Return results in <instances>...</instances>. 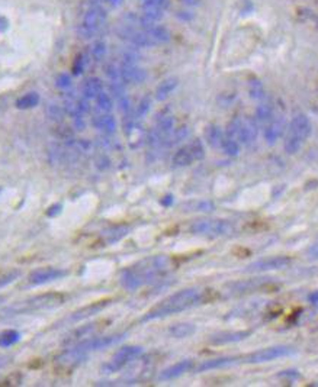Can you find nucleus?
<instances>
[{
	"label": "nucleus",
	"mask_w": 318,
	"mask_h": 387,
	"mask_svg": "<svg viewBox=\"0 0 318 387\" xmlns=\"http://www.w3.org/2000/svg\"><path fill=\"white\" fill-rule=\"evenodd\" d=\"M168 266L170 260L164 255H154L142 260L138 264L122 271L121 286L128 292H135L142 286L159 280L167 271Z\"/></svg>",
	"instance_id": "f257e3e1"
},
{
	"label": "nucleus",
	"mask_w": 318,
	"mask_h": 387,
	"mask_svg": "<svg viewBox=\"0 0 318 387\" xmlns=\"http://www.w3.org/2000/svg\"><path fill=\"white\" fill-rule=\"evenodd\" d=\"M201 299H202V292L197 287L179 290L176 293L166 297L159 304H156L151 311L144 315L141 322H150V321L163 319V318H167L172 315L180 314L189 307L195 306L198 302H201Z\"/></svg>",
	"instance_id": "f03ea898"
},
{
	"label": "nucleus",
	"mask_w": 318,
	"mask_h": 387,
	"mask_svg": "<svg viewBox=\"0 0 318 387\" xmlns=\"http://www.w3.org/2000/svg\"><path fill=\"white\" fill-rule=\"evenodd\" d=\"M311 134V122H309L308 116L304 113H298L295 115L292 120H290L289 126H288V132L285 135V151L286 154H297L300 151L304 142L307 141V138Z\"/></svg>",
	"instance_id": "7ed1b4c3"
},
{
	"label": "nucleus",
	"mask_w": 318,
	"mask_h": 387,
	"mask_svg": "<svg viewBox=\"0 0 318 387\" xmlns=\"http://www.w3.org/2000/svg\"><path fill=\"white\" fill-rule=\"evenodd\" d=\"M189 230L195 235H202L208 238H221L228 237L235 230L234 225L225 219H211V218H202L197 219L190 223Z\"/></svg>",
	"instance_id": "20e7f679"
},
{
	"label": "nucleus",
	"mask_w": 318,
	"mask_h": 387,
	"mask_svg": "<svg viewBox=\"0 0 318 387\" xmlns=\"http://www.w3.org/2000/svg\"><path fill=\"white\" fill-rule=\"evenodd\" d=\"M259 123L252 118H234L228 125L225 137L234 139L240 145H250L257 138Z\"/></svg>",
	"instance_id": "39448f33"
},
{
	"label": "nucleus",
	"mask_w": 318,
	"mask_h": 387,
	"mask_svg": "<svg viewBox=\"0 0 318 387\" xmlns=\"http://www.w3.org/2000/svg\"><path fill=\"white\" fill-rule=\"evenodd\" d=\"M63 303V296L60 295H42L32 297L29 300H25L23 303L13 304L8 307L6 311H3L5 315H19V314H28L34 311H41V309H53Z\"/></svg>",
	"instance_id": "423d86ee"
},
{
	"label": "nucleus",
	"mask_w": 318,
	"mask_h": 387,
	"mask_svg": "<svg viewBox=\"0 0 318 387\" xmlns=\"http://www.w3.org/2000/svg\"><path fill=\"white\" fill-rule=\"evenodd\" d=\"M106 12L99 8V6H94V8H90L84 13L83 20L82 23L77 27V34L83 39H90V38H94L97 35V32L102 29V27L106 23Z\"/></svg>",
	"instance_id": "0eeeda50"
},
{
	"label": "nucleus",
	"mask_w": 318,
	"mask_h": 387,
	"mask_svg": "<svg viewBox=\"0 0 318 387\" xmlns=\"http://www.w3.org/2000/svg\"><path fill=\"white\" fill-rule=\"evenodd\" d=\"M142 347L140 345H127V347H122L119 350L115 352L112 358L109 359L105 366L102 367V370L105 373H116L122 370L125 366H128L130 363H132L134 359L140 358L141 354H142Z\"/></svg>",
	"instance_id": "6e6552de"
},
{
	"label": "nucleus",
	"mask_w": 318,
	"mask_h": 387,
	"mask_svg": "<svg viewBox=\"0 0 318 387\" xmlns=\"http://www.w3.org/2000/svg\"><path fill=\"white\" fill-rule=\"evenodd\" d=\"M205 156V147L201 139H193L182 148H179L176 154L173 156V164L176 167L189 166L195 161L202 160Z\"/></svg>",
	"instance_id": "1a4fd4ad"
},
{
	"label": "nucleus",
	"mask_w": 318,
	"mask_h": 387,
	"mask_svg": "<svg viewBox=\"0 0 318 387\" xmlns=\"http://www.w3.org/2000/svg\"><path fill=\"white\" fill-rule=\"evenodd\" d=\"M124 338H127V333H115V335H105V337L86 338L83 341L77 342L73 348H75L76 351L83 352V354L87 355L89 352L105 350V348H108V347H112L115 344L121 342Z\"/></svg>",
	"instance_id": "9d476101"
},
{
	"label": "nucleus",
	"mask_w": 318,
	"mask_h": 387,
	"mask_svg": "<svg viewBox=\"0 0 318 387\" xmlns=\"http://www.w3.org/2000/svg\"><path fill=\"white\" fill-rule=\"evenodd\" d=\"M292 352H293V348H290L288 345H275V347L254 351L252 354L246 355L243 359L244 363H249V364H260V363H269L273 359L288 357Z\"/></svg>",
	"instance_id": "9b49d317"
},
{
	"label": "nucleus",
	"mask_w": 318,
	"mask_h": 387,
	"mask_svg": "<svg viewBox=\"0 0 318 387\" xmlns=\"http://www.w3.org/2000/svg\"><path fill=\"white\" fill-rule=\"evenodd\" d=\"M290 264V258L286 255H275V257H267L257 260L252 263L247 271L249 273H263V271H276V270H283Z\"/></svg>",
	"instance_id": "f8f14e48"
},
{
	"label": "nucleus",
	"mask_w": 318,
	"mask_h": 387,
	"mask_svg": "<svg viewBox=\"0 0 318 387\" xmlns=\"http://www.w3.org/2000/svg\"><path fill=\"white\" fill-rule=\"evenodd\" d=\"M118 35L125 39L127 42H130L131 45L138 46V48H151L156 44L151 41V38L141 29L131 28V27H124L118 29Z\"/></svg>",
	"instance_id": "ddd939ff"
},
{
	"label": "nucleus",
	"mask_w": 318,
	"mask_h": 387,
	"mask_svg": "<svg viewBox=\"0 0 318 387\" xmlns=\"http://www.w3.org/2000/svg\"><path fill=\"white\" fill-rule=\"evenodd\" d=\"M67 276L66 270H61V268H54V267H47V268H38L35 271H32L29 274V281L32 285H47V283H51V281H56V280H60L63 277Z\"/></svg>",
	"instance_id": "4468645a"
},
{
	"label": "nucleus",
	"mask_w": 318,
	"mask_h": 387,
	"mask_svg": "<svg viewBox=\"0 0 318 387\" xmlns=\"http://www.w3.org/2000/svg\"><path fill=\"white\" fill-rule=\"evenodd\" d=\"M122 82L128 84H140L147 79V73L144 68H141L138 64H131V63H122L121 67Z\"/></svg>",
	"instance_id": "2eb2a0df"
},
{
	"label": "nucleus",
	"mask_w": 318,
	"mask_h": 387,
	"mask_svg": "<svg viewBox=\"0 0 318 387\" xmlns=\"http://www.w3.org/2000/svg\"><path fill=\"white\" fill-rule=\"evenodd\" d=\"M193 369V361L192 359H182L176 364L170 366L167 369H164L161 373H160L159 378L161 381H168V380H173V378L180 377L182 374H185L187 371Z\"/></svg>",
	"instance_id": "dca6fc26"
},
{
	"label": "nucleus",
	"mask_w": 318,
	"mask_h": 387,
	"mask_svg": "<svg viewBox=\"0 0 318 387\" xmlns=\"http://www.w3.org/2000/svg\"><path fill=\"white\" fill-rule=\"evenodd\" d=\"M283 132H285V120L282 116L275 115V118L264 125V139L267 141V144H275L283 135Z\"/></svg>",
	"instance_id": "f3484780"
},
{
	"label": "nucleus",
	"mask_w": 318,
	"mask_h": 387,
	"mask_svg": "<svg viewBox=\"0 0 318 387\" xmlns=\"http://www.w3.org/2000/svg\"><path fill=\"white\" fill-rule=\"evenodd\" d=\"M266 283H269V280H264L262 277L259 278H252L249 281H237V283H233L230 285V290L228 293L230 295H244V293H249V292H254L260 287L266 286Z\"/></svg>",
	"instance_id": "a211bd4d"
},
{
	"label": "nucleus",
	"mask_w": 318,
	"mask_h": 387,
	"mask_svg": "<svg viewBox=\"0 0 318 387\" xmlns=\"http://www.w3.org/2000/svg\"><path fill=\"white\" fill-rule=\"evenodd\" d=\"M125 132H127V137H128V144L131 148H138L141 147V144L144 142V129L141 126L140 123L137 122V119L128 120L127 122V126H125Z\"/></svg>",
	"instance_id": "6ab92c4d"
},
{
	"label": "nucleus",
	"mask_w": 318,
	"mask_h": 387,
	"mask_svg": "<svg viewBox=\"0 0 318 387\" xmlns=\"http://www.w3.org/2000/svg\"><path fill=\"white\" fill-rule=\"evenodd\" d=\"M252 331H235V332H219L216 335H212L209 341L215 345H223V344H233L246 340Z\"/></svg>",
	"instance_id": "aec40b11"
},
{
	"label": "nucleus",
	"mask_w": 318,
	"mask_h": 387,
	"mask_svg": "<svg viewBox=\"0 0 318 387\" xmlns=\"http://www.w3.org/2000/svg\"><path fill=\"white\" fill-rule=\"evenodd\" d=\"M103 92V83L97 77H90L86 79L82 84V96L87 100L96 99L101 93Z\"/></svg>",
	"instance_id": "412c9836"
},
{
	"label": "nucleus",
	"mask_w": 318,
	"mask_h": 387,
	"mask_svg": "<svg viewBox=\"0 0 318 387\" xmlns=\"http://www.w3.org/2000/svg\"><path fill=\"white\" fill-rule=\"evenodd\" d=\"M235 361H237L235 357H218V358L206 359V361L201 363V364L198 366L197 371L198 373H204V371H209V370L225 369V367L234 364Z\"/></svg>",
	"instance_id": "4be33fe9"
},
{
	"label": "nucleus",
	"mask_w": 318,
	"mask_h": 387,
	"mask_svg": "<svg viewBox=\"0 0 318 387\" xmlns=\"http://www.w3.org/2000/svg\"><path fill=\"white\" fill-rule=\"evenodd\" d=\"M111 303V300H105V302H97V303L92 304V306H86L83 309H80V311H77L75 314L71 315V321L73 322H79V321H84V319H87V318H90V316H93V315L99 314L101 311H103L108 304Z\"/></svg>",
	"instance_id": "5701e85b"
},
{
	"label": "nucleus",
	"mask_w": 318,
	"mask_h": 387,
	"mask_svg": "<svg viewBox=\"0 0 318 387\" xmlns=\"http://www.w3.org/2000/svg\"><path fill=\"white\" fill-rule=\"evenodd\" d=\"M93 126L103 134H113L116 131V119L111 113H102L93 118Z\"/></svg>",
	"instance_id": "b1692460"
},
{
	"label": "nucleus",
	"mask_w": 318,
	"mask_h": 387,
	"mask_svg": "<svg viewBox=\"0 0 318 387\" xmlns=\"http://www.w3.org/2000/svg\"><path fill=\"white\" fill-rule=\"evenodd\" d=\"M176 87H178V79L170 77V79L163 80V82L157 86V89H156V99L159 101L166 100L168 96L175 92Z\"/></svg>",
	"instance_id": "393cba45"
},
{
	"label": "nucleus",
	"mask_w": 318,
	"mask_h": 387,
	"mask_svg": "<svg viewBox=\"0 0 318 387\" xmlns=\"http://www.w3.org/2000/svg\"><path fill=\"white\" fill-rule=\"evenodd\" d=\"M275 115H276L275 106L272 105L271 101H264L256 111V122L262 123V125H266L267 122H271L275 118Z\"/></svg>",
	"instance_id": "a878e982"
},
{
	"label": "nucleus",
	"mask_w": 318,
	"mask_h": 387,
	"mask_svg": "<svg viewBox=\"0 0 318 387\" xmlns=\"http://www.w3.org/2000/svg\"><path fill=\"white\" fill-rule=\"evenodd\" d=\"M205 135L206 141H208V144H209L211 147L221 148L223 142H224L225 134L221 131L219 126H216V125H209V126L206 128Z\"/></svg>",
	"instance_id": "bb28decb"
},
{
	"label": "nucleus",
	"mask_w": 318,
	"mask_h": 387,
	"mask_svg": "<svg viewBox=\"0 0 318 387\" xmlns=\"http://www.w3.org/2000/svg\"><path fill=\"white\" fill-rule=\"evenodd\" d=\"M87 355L83 354V352H79L76 351L75 348H70V350L64 351L60 357H58V363L63 364V366H75V364H79L82 363Z\"/></svg>",
	"instance_id": "cd10ccee"
},
{
	"label": "nucleus",
	"mask_w": 318,
	"mask_h": 387,
	"mask_svg": "<svg viewBox=\"0 0 318 387\" xmlns=\"http://www.w3.org/2000/svg\"><path fill=\"white\" fill-rule=\"evenodd\" d=\"M197 331V326L193 325V323H176V325H173L168 332H170V335L173 337V338H187V337H190L192 333H195Z\"/></svg>",
	"instance_id": "c85d7f7f"
},
{
	"label": "nucleus",
	"mask_w": 318,
	"mask_h": 387,
	"mask_svg": "<svg viewBox=\"0 0 318 387\" xmlns=\"http://www.w3.org/2000/svg\"><path fill=\"white\" fill-rule=\"evenodd\" d=\"M130 228L125 226V225H121V226H113L111 229L105 230L103 234V238L108 244H113V242H118L119 240H122L124 237H127Z\"/></svg>",
	"instance_id": "c756f323"
},
{
	"label": "nucleus",
	"mask_w": 318,
	"mask_h": 387,
	"mask_svg": "<svg viewBox=\"0 0 318 387\" xmlns=\"http://www.w3.org/2000/svg\"><path fill=\"white\" fill-rule=\"evenodd\" d=\"M38 103H39V94L37 92H29L27 94H23V96H20L16 100V108L22 109V111H27V109L35 108Z\"/></svg>",
	"instance_id": "7c9ffc66"
},
{
	"label": "nucleus",
	"mask_w": 318,
	"mask_h": 387,
	"mask_svg": "<svg viewBox=\"0 0 318 387\" xmlns=\"http://www.w3.org/2000/svg\"><path fill=\"white\" fill-rule=\"evenodd\" d=\"M94 100H96V109L102 113H109L113 109L112 97L108 93L102 92Z\"/></svg>",
	"instance_id": "2f4dec72"
},
{
	"label": "nucleus",
	"mask_w": 318,
	"mask_h": 387,
	"mask_svg": "<svg viewBox=\"0 0 318 387\" xmlns=\"http://www.w3.org/2000/svg\"><path fill=\"white\" fill-rule=\"evenodd\" d=\"M20 340V333L18 331H5L0 333V347L2 348H9L12 345H15Z\"/></svg>",
	"instance_id": "473e14b6"
},
{
	"label": "nucleus",
	"mask_w": 318,
	"mask_h": 387,
	"mask_svg": "<svg viewBox=\"0 0 318 387\" xmlns=\"http://www.w3.org/2000/svg\"><path fill=\"white\" fill-rule=\"evenodd\" d=\"M221 148H223V151H224L227 156H230V157H235V156H238V154H240V148H241V145H240L237 141H234V139L225 137L224 142H223Z\"/></svg>",
	"instance_id": "72a5a7b5"
},
{
	"label": "nucleus",
	"mask_w": 318,
	"mask_h": 387,
	"mask_svg": "<svg viewBox=\"0 0 318 387\" xmlns=\"http://www.w3.org/2000/svg\"><path fill=\"white\" fill-rule=\"evenodd\" d=\"M105 73H106V77H108V80H109V83L111 84H121L124 83L122 82V75H121V70L116 67V65L109 64L106 67V70H105Z\"/></svg>",
	"instance_id": "f704fd0d"
},
{
	"label": "nucleus",
	"mask_w": 318,
	"mask_h": 387,
	"mask_svg": "<svg viewBox=\"0 0 318 387\" xmlns=\"http://www.w3.org/2000/svg\"><path fill=\"white\" fill-rule=\"evenodd\" d=\"M92 57L94 61H102L103 58L106 57V44L103 42L102 39L94 41L92 45Z\"/></svg>",
	"instance_id": "c9c22d12"
},
{
	"label": "nucleus",
	"mask_w": 318,
	"mask_h": 387,
	"mask_svg": "<svg viewBox=\"0 0 318 387\" xmlns=\"http://www.w3.org/2000/svg\"><path fill=\"white\" fill-rule=\"evenodd\" d=\"M151 108V99L149 96L142 97L140 100V103L137 105V111H135V119H142Z\"/></svg>",
	"instance_id": "e433bc0d"
},
{
	"label": "nucleus",
	"mask_w": 318,
	"mask_h": 387,
	"mask_svg": "<svg viewBox=\"0 0 318 387\" xmlns=\"http://www.w3.org/2000/svg\"><path fill=\"white\" fill-rule=\"evenodd\" d=\"M164 15V10L160 8H153V6H142V16H145L147 19H150L153 22L160 20Z\"/></svg>",
	"instance_id": "4c0bfd02"
},
{
	"label": "nucleus",
	"mask_w": 318,
	"mask_h": 387,
	"mask_svg": "<svg viewBox=\"0 0 318 387\" xmlns=\"http://www.w3.org/2000/svg\"><path fill=\"white\" fill-rule=\"evenodd\" d=\"M48 116L51 118L53 120H56V122H61L63 118H64V109H63V106H60V105H57V103H51L50 106H48Z\"/></svg>",
	"instance_id": "58836bf2"
},
{
	"label": "nucleus",
	"mask_w": 318,
	"mask_h": 387,
	"mask_svg": "<svg viewBox=\"0 0 318 387\" xmlns=\"http://www.w3.org/2000/svg\"><path fill=\"white\" fill-rule=\"evenodd\" d=\"M20 271L19 270H13V271H10L8 274H3V276H0V289H3V287H6L10 283H13L15 280H18L19 277H20Z\"/></svg>",
	"instance_id": "ea45409f"
},
{
	"label": "nucleus",
	"mask_w": 318,
	"mask_h": 387,
	"mask_svg": "<svg viewBox=\"0 0 318 387\" xmlns=\"http://www.w3.org/2000/svg\"><path fill=\"white\" fill-rule=\"evenodd\" d=\"M71 77L67 73H61L57 75L56 79V86L61 90H68L71 87Z\"/></svg>",
	"instance_id": "a19ab883"
},
{
	"label": "nucleus",
	"mask_w": 318,
	"mask_h": 387,
	"mask_svg": "<svg viewBox=\"0 0 318 387\" xmlns=\"http://www.w3.org/2000/svg\"><path fill=\"white\" fill-rule=\"evenodd\" d=\"M250 96L253 99H262L264 96V89L263 84L257 80H252L250 82Z\"/></svg>",
	"instance_id": "79ce46f5"
},
{
	"label": "nucleus",
	"mask_w": 318,
	"mask_h": 387,
	"mask_svg": "<svg viewBox=\"0 0 318 387\" xmlns=\"http://www.w3.org/2000/svg\"><path fill=\"white\" fill-rule=\"evenodd\" d=\"M116 101H118V106H119L122 113L128 115V112L131 109V100H130V97L127 96V93H124L119 97H116Z\"/></svg>",
	"instance_id": "37998d69"
},
{
	"label": "nucleus",
	"mask_w": 318,
	"mask_h": 387,
	"mask_svg": "<svg viewBox=\"0 0 318 387\" xmlns=\"http://www.w3.org/2000/svg\"><path fill=\"white\" fill-rule=\"evenodd\" d=\"M192 206H193V211H197V212H212L214 209H215V206H214V203L212 202H197V203H192Z\"/></svg>",
	"instance_id": "c03bdc74"
},
{
	"label": "nucleus",
	"mask_w": 318,
	"mask_h": 387,
	"mask_svg": "<svg viewBox=\"0 0 318 387\" xmlns=\"http://www.w3.org/2000/svg\"><path fill=\"white\" fill-rule=\"evenodd\" d=\"M94 329V326L92 325V326H83V328H80L79 331H76L73 335H71V338L68 340V344L71 341H77V340H80V338H83V337H87V333H90V332L93 331Z\"/></svg>",
	"instance_id": "a18cd8bd"
},
{
	"label": "nucleus",
	"mask_w": 318,
	"mask_h": 387,
	"mask_svg": "<svg viewBox=\"0 0 318 387\" xmlns=\"http://www.w3.org/2000/svg\"><path fill=\"white\" fill-rule=\"evenodd\" d=\"M142 6H153V8H160V9H166L168 6V0H141Z\"/></svg>",
	"instance_id": "49530a36"
},
{
	"label": "nucleus",
	"mask_w": 318,
	"mask_h": 387,
	"mask_svg": "<svg viewBox=\"0 0 318 387\" xmlns=\"http://www.w3.org/2000/svg\"><path fill=\"white\" fill-rule=\"evenodd\" d=\"M84 71V58L83 57H77L73 64V74L75 75H80Z\"/></svg>",
	"instance_id": "de8ad7c7"
},
{
	"label": "nucleus",
	"mask_w": 318,
	"mask_h": 387,
	"mask_svg": "<svg viewBox=\"0 0 318 387\" xmlns=\"http://www.w3.org/2000/svg\"><path fill=\"white\" fill-rule=\"evenodd\" d=\"M61 211H63V204H61V203L51 204L47 209V216H50V218H56V216H58V215L61 213Z\"/></svg>",
	"instance_id": "09e8293b"
},
{
	"label": "nucleus",
	"mask_w": 318,
	"mask_h": 387,
	"mask_svg": "<svg viewBox=\"0 0 318 387\" xmlns=\"http://www.w3.org/2000/svg\"><path fill=\"white\" fill-rule=\"evenodd\" d=\"M73 119H75V128L77 129V131H83L84 129L83 116H76V118H73Z\"/></svg>",
	"instance_id": "8fccbe9b"
},
{
	"label": "nucleus",
	"mask_w": 318,
	"mask_h": 387,
	"mask_svg": "<svg viewBox=\"0 0 318 387\" xmlns=\"http://www.w3.org/2000/svg\"><path fill=\"white\" fill-rule=\"evenodd\" d=\"M160 203H161L164 208H168V206H172V204H173V196H172V194H167V196L161 197Z\"/></svg>",
	"instance_id": "3c124183"
},
{
	"label": "nucleus",
	"mask_w": 318,
	"mask_h": 387,
	"mask_svg": "<svg viewBox=\"0 0 318 387\" xmlns=\"http://www.w3.org/2000/svg\"><path fill=\"white\" fill-rule=\"evenodd\" d=\"M10 361V358L8 355H0V369H3L8 363Z\"/></svg>",
	"instance_id": "603ef678"
},
{
	"label": "nucleus",
	"mask_w": 318,
	"mask_h": 387,
	"mask_svg": "<svg viewBox=\"0 0 318 387\" xmlns=\"http://www.w3.org/2000/svg\"><path fill=\"white\" fill-rule=\"evenodd\" d=\"M106 3H109L111 6H113V8H116V6H119L122 3V0H105Z\"/></svg>",
	"instance_id": "864d4df0"
},
{
	"label": "nucleus",
	"mask_w": 318,
	"mask_h": 387,
	"mask_svg": "<svg viewBox=\"0 0 318 387\" xmlns=\"http://www.w3.org/2000/svg\"><path fill=\"white\" fill-rule=\"evenodd\" d=\"M6 28H8V22L5 19L0 18V31H5Z\"/></svg>",
	"instance_id": "5fc2aeb1"
},
{
	"label": "nucleus",
	"mask_w": 318,
	"mask_h": 387,
	"mask_svg": "<svg viewBox=\"0 0 318 387\" xmlns=\"http://www.w3.org/2000/svg\"><path fill=\"white\" fill-rule=\"evenodd\" d=\"M3 109H5V97H2V99H0V113H2Z\"/></svg>",
	"instance_id": "6e6d98bb"
},
{
	"label": "nucleus",
	"mask_w": 318,
	"mask_h": 387,
	"mask_svg": "<svg viewBox=\"0 0 318 387\" xmlns=\"http://www.w3.org/2000/svg\"><path fill=\"white\" fill-rule=\"evenodd\" d=\"M3 300H5V296H0V304L3 303Z\"/></svg>",
	"instance_id": "4d7b16f0"
}]
</instances>
